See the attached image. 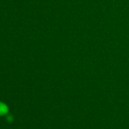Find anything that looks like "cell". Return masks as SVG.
<instances>
[{"mask_svg": "<svg viewBox=\"0 0 129 129\" xmlns=\"http://www.w3.org/2000/svg\"><path fill=\"white\" fill-rule=\"evenodd\" d=\"M9 112V108L4 103L0 102V116L5 115Z\"/></svg>", "mask_w": 129, "mask_h": 129, "instance_id": "cell-1", "label": "cell"}]
</instances>
